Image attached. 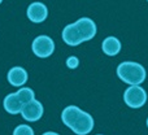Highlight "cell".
Returning a JSON list of instances; mask_svg holds the SVG:
<instances>
[{"instance_id": "14", "label": "cell", "mask_w": 148, "mask_h": 135, "mask_svg": "<svg viewBox=\"0 0 148 135\" xmlns=\"http://www.w3.org/2000/svg\"><path fill=\"white\" fill-rule=\"evenodd\" d=\"M42 135H60V134L53 133V131H47V133H44V134H42Z\"/></svg>"}, {"instance_id": "17", "label": "cell", "mask_w": 148, "mask_h": 135, "mask_svg": "<svg viewBox=\"0 0 148 135\" xmlns=\"http://www.w3.org/2000/svg\"><path fill=\"white\" fill-rule=\"evenodd\" d=\"M99 135H101V134H99Z\"/></svg>"}, {"instance_id": "5", "label": "cell", "mask_w": 148, "mask_h": 135, "mask_svg": "<svg viewBox=\"0 0 148 135\" xmlns=\"http://www.w3.org/2000/svg\"><path fill=\"white\" fill-rule=\"evenodd\" d=\"M34 55L40 59H47L55 51V42L47 35H39L33 40L31 44Z\"/></svg>"}, {"instance_id": "8", "label": "cell", "mask_w": 148, "mask_h": 135, "mask_svg": "<svg viewBox=\"0 0 148 135\" xmlns=\"http://www.w3.org/2000/svg\"><path fill=\"white\" fill-rule=\"evenodd\" d=\"M29 74L21 66H14L8 71V82L14 87H22L27 82Z\"/></svg>"}, {"instance_id": "9", "label": "cell", "mask_w": 148, "mask_h": 135, "mask_svg": "<svg viewBox=\"0 0 148 135\" xmlns=\"http://www.w3.org/2000/svg\"><path fill=\"white\" fill-rule=\"evenodd\" d=\"M3 105H4V109L7 110L9 114H18L21 113V109H22V101L18 97L17 92H12V94L7 95L4 97V101H3Z\"/></svg>"}, {"instance_id": "15", "label": "cell", "mask_w": 148, "mask_h": 135, "mask_svg": "<svg viewBox=\"0 0 148 135\" xmlns=\"http://www.w3.org/2000/svg\"><path fill=\"white\" fill-rule=\"evenodd\" d=\"M147 126H148V118H147Z\"/></svg>"}, {"instance_id": "11", "label": "cell", "mask_w": 148, "mask_h": 135, "mask_svg": "<svg viewBox=\"0 0 148 135\" xmlns=\"http://www.w3.org/2000/svg\"><path fill=\"white\" fill-rule=\"evenodd\" d=\"M17 95L21 99L22 104H26V103H29V101H31V100L35 99V94H34V91L31 88H29V87H21V88L17 91Z\"/></svg>"}, {"instance_id": "6", "label": "cell", "mask_w": 148, "mask_h": 135, "mask_svg": "<svg viewBox=\"0 0 148 135\" xmlns=\"http://www.w3.org/2000/svg\"><path fill=\"white\" fill-rule=\"evenodd\" d=\"M43 113H44L43 105H42L40 101H38L35 99L23 104L22 109H21V114H22L23 120L29 121V122H35V121L40 120Z\"/></svg>"}, {"instance_id": "2", "label": "cell", "mask_w": 148, "mask_h": 135, "mask_svg": "<svg viewBox=\"0 0 148 135\" xmlns=\"http://www.w3.org/2000/svg\"><path fill=\"white\" fill-rule=\"evenodd\" d=\"M61 120L65 126L77 135H87L94 129V118L90 113L79 109L75 105H69L61 113Z\"/></svg>"}, {"instance_id": "10", "label": "cell", "mask_w": 148, "mask_h": 135, "mask_svg": "<svg viewBox=\"0 0 148 135\" xmlns=\"http://www.w3.org/2000/svg\"><path fill=\"white\" fill-rule=\"evenodd\" d=\"M121 48H122L121 42H120V39L116 38V36H107L101 43L103 52H104L105 55H108V56H116V55H118Z\"/></svg>"}, {"instance_id": "18", "label": "cell", "mask_w": 148, "mask_h": 135, "mask_svg": "<svg viewBox=\"0 0 148 135\" xmlns=\"http://www.w3.org/2000/svg\"><path fill=\"white\" fill-rule=\"evenodd\" d=\"M147 1H148V0H147Z\"/></svg>"}, {"instance_id": "13", "label": "cell", "mask_w": 148, "mask_h": 135, "mask_svg": "<svg viewBox=\"0 0 148 135\" xmlns=\"http://www.w3.org/2000/svg\"><path fill=\"white\" fill-rule=\"evenodd\" d=\"M78 65H79V59H78V57H75V56L68 57L66 66L69 68V69H75V68H78Z\"/></svg>"}, {"instance_id": "12", "label": "cell", "mask_w": 148, "mask_h": 135, "mask_svg": "<svg viewBox=\"0 0 148 135\" xmlns=\"http://www.w3.org/2000/svg\"><path fill=\"white\" fill-rule=\"evenodd\" d=\"M13 135H34V130L27 125H18L13 131Z\"/></svg>"}, {"instance_id": "16", "label": "cell", "mask_w": 148, "mask_h": 135, "mask_svg": "<svg viewBox=\"0 0 148 135\" xmlns=\"http://www.w3.org/2000/svg\"><path fill=\"white\" fill-rule=\"evenodd\" d=\"M1 3H3V0H0V4H1Z\"/></svg>"}, {"instance_id": "4", "label": "cell", "mask_w": 148, "mask_h": 135, "mask_svg": "<svg viewBox=\"0 0 148 135\" xmlns=\"http://www.w3.org/2000/svg\"><path fill=\"white\" fill-rule=\"evenodd\" d=\"M123 100L130 108H142L147 101V92L140 86H129L123 94Z\"/></svg>"}, {"instance_id": "3", "label": "cell", "mask_w": 148, "mask_h": 135, "mask_svg": "<svg viewBox=\"0 0 148 135\" xmlns=\"http://www.w3.org/2000/svg\"><path fill=\"white\" fill-rule=\"evenodd\" d=\"M117 75L122 82L130 86H139L147 77L143 65L135 61H123L117 66Z\"/></svg>"}, {"instance_id": "7", "label": "cell", "mask_w": 148, "mask_h": 135, "mask_svg": "<svg viewBox=\"0 0 148 135\" xmlns=\"http://www.w3.org/2000/svg\"><path fill=\"white\" fill-rule=\"evenodd\" d=\"M27 18L34 23H40L48 17V8L40 1H34L27 7Z\"/></svg>"}, {"instance_id": "1", "label": "cell", "mask_w": 148, "mask_h": 135, "mask_svg": "<svg viewBox=\"0 0 148 135\" xmlns=\"http://www.w3.org/2000/svg\"><path fill=\"white\" fill-rule=\"evenodd\" d=\"M96 23L88 17H82L74 23L65 26L62 30V40L68 46H79L81 43L91 40L96 35Z\"/></svg>"}]
</instances>
